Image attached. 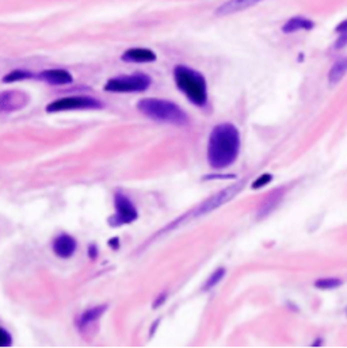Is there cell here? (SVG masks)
<instances>
[{"label": "cell", "instance_id": "obj_21", "mask_svg": "<svg viewBox=\"0 0 347 348\" xmlns=\"http://www.w3.org/2000/svg\"><path fill=\"white\" fill-rule=\"evenodd\" d=\"M347 45V33L339 34V38L335 42V49H343Z\"/></svg>", "mask_w": 347, "mask_h": 348}, {"label": "cell", "instance_id": "obj_6", "mask_svg": "<svg viewBox=\"0 0 347 348\" xmlns=\"http://www.w3.org/2000/svg\"><path fill=\"white\" fill-rule=\"evenodd\" d=\"M114 214L108 218V224L113 228L129 225L138 218V212L134 203L126 194L117 191L114 194Z\"/></svg>", "mask_w": 347, "mask_h": 348}, {"label": "cell", "instance_id": "obj_4", "mask_svg": "<svg viewBox=\"0 0 347 348\" xmlns=\"http://www.w3.org/2000/svg\"><path fill=\"white\" fill-rule=\"evenodd\" d=\"M152 84V77L144 72H134L129 75H118L110 77L104 89L110 94H141Z\"/></svg>", "mask_w": 347, "mask_h": 348}, {"label": "cell", "instance_id": "obj_16", "mask_svg": "<svg viewBox=\"0 0 347 348\" xmlns=\"http://www.w3.org/2000/svg\"><path fill=\"white\" fill-rule=\"evenodd\" d=\"M33 72L26 71V69H14V71L8 72L7 75L3 76L2 81L6 83V84H12V83H19V81L30 80V79H33Z\"/></svg>", "mask_w": 347, "mask_h": 348}, {"label": "cell", "instance_id": "obj_7", "mask_svg": "<svg viewBox=\"0 0 347 348\" xmlns=\"http://www.w3.org/2000/svg\"><path fill=\"white\" fill-rule=\"evenodd\" d=\"M242 187H243V183L240 182V183H236L234 184V186H230L228 188H224L222 191L217 193L216 195H213V197L209 198L208 201L201 203L197 209H194L192 213V217H200V216H204V214H208V213L213 212L214 209L220 207L221 205H224V203L228 202L230 199H232V198H234V195L242 190Z\"/></svg>", "mask_w": 347, "mask_h": 348}, {"label": "cell", "instance_id": "obj_19", "mask_svg": "<svg viewBox=\"0 0 347 348\" xmlns=\"http://www.w3.org/2000/svg\"><path fill=\"white\" fill-rule=\"evenodd\" d=\"M272 179H274V176L270 172H264V174H262L254 180L252 184H251V188L252 190H259V188L266 187L268 183H272Z\"/></svg>", "mask_w": 347, "mask_h": 348}, {"label": "cell", "instance_id": "obj_10", "mask_svg": "<svg viewBox=\"0 0 347 348\" xmlns=\"http://www.w3.org/2000/svg\"><path fill=\"white\" fill-rule=\"evenodd\" d=\"M37 77L44 83L53 85V87H62V85H70L74 83L72 73L66 69H62V68L45 69V71L40 72Z\"/></svg>", "mask_w": 347, "mask_h": 348}, {"label": "cell", "instance_id": "obj_1", "mask_svg": "<svg viewBox=\"0 0 347 348\" xmlns=\"http://www.w3.org/2000/svg\"><path fill=\"white\" fill-rule=\"evenodd\" d=\"M242 149V137L234 123H218L212 129L208 140L206 159L213 170L230 168L238 160Z\"/></svg>", "mask_w": 347, "mask_h": 348}, {"label": "cell", "instance_id": "obj_14", "mask_svg": "<svg viewBox=\"0 0 347 348\" xmlns=\"http://www.w3.org/2000/svg\"><path fill=\"white\" fill-rule=\"evenodd\" d=\"M314 27V22L304 16H293V18L288 19L286 22L282 26V33L285 34H293L304 30V31H310Z\"/></svg>", "mask_w": 347, "mask_h": 348}, {"label": "cell", "instance_id": "obj_2", "mask_svg": "<svg viewBox=\"0 0 347 348\" xmlns=\"http://www.w3.org/2000/svg\"><path fill=\"white\" fill-rule=\"evenodd\" d=\"M172 76L176 88L190 103L198 108L206 107L209 103V91L206 79L201 72L184 64H178L174 66Z\"/></svg>", "mask_w": 347, "mask_h": 348}, {"label": "cell", "instance_id": "obj_5", "mask_svg": "<svg viewBox=\"0 0 347 348\" xmlns=\"http://www.w3.org/2000/svg\"><path fill=\"white\" fill-rule=\"evenodd\" d=\"M104 104L99 99L90 95H70L54 99L46 104V113H66V111H80V110H100Z\"/></svg>", "mask_w": 347, "mask_h": 348}, {"label": "cell", "instance_id": "obj_12", "mask_svg": "<svg viewBox=\"0 0 347 348\" xmlns=\"http://www.w3.org/2000/svg\"><path fill=\"white\" fill-rule=\"evenodd\" d=\"M263 0H226L222 4L218 5L214 11L217 16H226V15L238 14L244 9L251 8L254 5L259 4Z\"/></svg>", "mask_w": 347, "mask_h": 348}, {"label": "cell", "instance_id": "obj_22", "mask_svg": "<svg viewBox=\"0 0 347 348\" xmlns=\"http://www.w3.org/2000/svg\"><path fill=\"white\" fill-rule=\"evenodd\" d=\"M335 31L338 34H342V33H347V19H344V20H342L340 23L335 27Z\"/></svg>", "mask_w": 347, "mask_h": 348}, {"label": "cell", "instance_id": "obj_9", "mask_svg": "<svg viewBox=\"0 0 347 348\" xmlns=\"http://www.w3.org/2000/svg\"><path fill=\"white\" fill-rule=\"evenodd\" d=\"M78 250V241L74 236L68 233H60L56 236L52 241V251L57 258L62 260L70 259L76 254Z\"/></svg>", "mask_w": 347, "mask_h": 348}, {"label": "cell", "instance_id": "obj_13", "mask_svg": "<svg viewBox=\"0 0 347 348\" xmlns=\"http://www.w3.org/2000/svg\"><path fill=\"white\" fill-rule=\"evenodd\" d=\"M108 311V305H98L94 306V308H90L87 311H84L83 313H80L78 320H76V327L79 328L80 331L87 330L88 327L96 323V321L104 315V312Z\"/></svg>", "mask_w": 347, "mask_h": 348}, {"label": "cell", "instance_id": "obj_20", "mask_svg": "<svg viewBox=\"0 0 347 348\" xmlns=\"http://www.w3.org/2000/svg\"><path fill=\"white\" fill-rule=\"evenodd\" d=\"M14 343L12 335L10 334L8 331L0 327V347H11Z\"/></svg>", "mask_w": 347, "mask_h": 348}, {"label": "cell", "instance_id": "obj_23", "mask_svg": "<svg viewBox=\"0 0 347 348\" xmlns=\"http://www.w3.org/2000/svg\"><path fill=\"white\" fill-rule=\"evenodd\" d=\"M166 298H167V294H166V293H163V294H160L159 298H156L155 304H154V308H158V306L163 305V304H164V301H166Z\"/></svg>", "mask_w": 347, "mask_h": 348}, {"label": "cell", "instance_id": "obj_17", "mask_svg": "<svg viewBox=\"0 0 347 348\" xmlns=\"http://www.w3.org/2000/svg\"><path fill=\"white\" fill-rule=\"evenodd\" d=\"M342 285L343 281L339 278H320L314 283V286L319 290H334V289L340 287Z\"/></svg>", "mask_w": 347, "mask_h": 348}, {"label": "cell", "instance_id": "obj_8", "mask_svg": "<svg viewBox=\"0 0 347 348\" xmlns=\"http://www.w3.org/2000/svg\"><path fill=\"white\" fill-rule=\"evenodd\" d=\"M28 103V95L19 89H8L0 92V113H11L22 110Z\"/></svg>", "mask_w": 347, "mask_h": 348}, {"label": "cell", "instance_id": "obj_11", "mask_svg": "<svg viewBox=\"0 0 347 348\" xmlns=\"http://www.w3.org/2000/svg\"><path fill=\"white\" fill-rule=\"evenodd\" d=\"M121 60L128 64H152L158 60V54L148 47H129L121 54Z\"/></svg>", "mask_w": 347, "mask_h": 348}, {"label": "cell", "instance_id": "obj_3", "mask_svg": "<svg viewBox=\"0 0 347 348\" xmlns=\"http://www.w3.org/2000/svg\"><path fill=\"white\" fill-rule=\"evenodd\" d=\"M137 110L152 121L174 123L179 126L188 123L186 111L179 104L167 99L142 98L137 103Z\"/></svg>", "mask_w": 347, "mask_h": 348}, {"label": "cell", "instance_id": "obj_15", "mask_svg": "<svg viewBox=\"0 0 347 348\" xmlns=\"http://www.w3.org/2000/svg\"><path fill=\"white\" fill-rule=\"evenodd\" d=\"M347 73V57L339 58L338 61L334 62L328 73V80L331 84H336L342 80Z\"/></svg>", "mask_w": 347, "mask_h": 348}, {"label": "cell", "instance_id": "obj_18", "mask_svg": "<svg viewBox=\"0 0 347 348\" xmlns=\"http://www.w3.org/2000/svg\"><path fill=\"white\" fill-rule=\"evenodd\" d=\"M226 271L224 267H220V268H217V270H214L210 277L206 279V282H205V285H204V287H202V290H204V292H208V290L213 289L216 285H218V283L222 281V278L226 277Z\"/></svg>", "mask_w": 347, "mask_h": 348}]
</instances>
